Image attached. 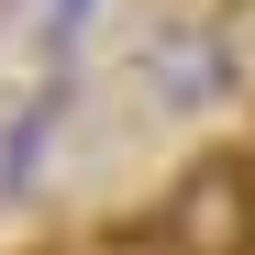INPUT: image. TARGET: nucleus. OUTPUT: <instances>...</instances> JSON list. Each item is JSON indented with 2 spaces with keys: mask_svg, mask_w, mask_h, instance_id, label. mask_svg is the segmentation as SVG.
<instances>
[{
  "mask_svg": "<svg viewBox=\"0 0 255 255\" xmlns=\"http://www.w3.org/2000/svg\"><path fill=\"white\" fill-rule=\"evenodd\" d=\"M133 89L166 122H211V111L244 89V56H233V33L211 22V11H155L144 45H133Z\"/></svg>",
  "mask_w": 255,
  "mask_h": 255,
  "instance_id": "1",
  "label": "nucleus"
},
{
  "mask_svg": "<svg viewBox=\"0 0 255 255\" xmlns=\"http://www.w3.org/2000/svg\"><path fill=\"white\" fill-rule=\"evenodd\" d=\"M144 222L178 244V255H255V155L244 144H200L178 178L155 189Z\"/></svg>",
  "mask_w": 255,
  "mask_h": 255,
  "instance_id": "2",
  "label": "nucleus"
},
{
  "mask_svg": "<svg viewBox=\"0 0 255 255\" xmlns=\"http://www.w3.org/2000/svg\"><path fill=\"white\" fill-rule=\"evenodd\" d=\"M78 255H178V244H166L155 222H100V233L78 244Z\"/></svg>",
  "mask_w": 255,
  "mask_h": 255,
  "instance_id": "3",
  "label": "nucleus"
},
{
  "mask_svg": "<svg viewBox=\"0 0 255 255\" xmlns=\"http://www.w3.org/2000/svg\"><path fill=\"white\" fill-rule=\"evenodd\" d=\"M89 11H100V0H45V56H56V67H67V45H78Z\"/></svg>",
  "mask_w": 255,
  "mask_h": 255,
  "instance_id": "4",
  "label": "nucleus"
},
{
  "mask_svg": "<svg viewBox=\"0 0 255 255\" xmlns=\"http://www.w3.org/2000/svg\"><path fill=\"white\" fill-rule=\"evenodd\" d=\"M0 11H11V0H0Z\"/></svg>",
  "mask_w": 255,
  "mask_h": 255,
  "instance_id": "5",
  "label": "nucleus"
}]
</instances>
